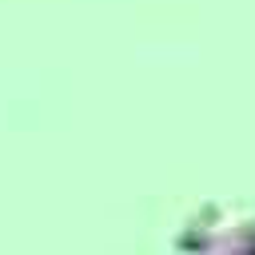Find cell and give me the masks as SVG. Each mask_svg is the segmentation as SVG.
Here are the masks:
<instances>
[]
</instances>
